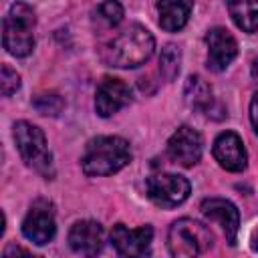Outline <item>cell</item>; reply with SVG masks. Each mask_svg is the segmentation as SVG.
Instances as JSON below:
<instances>
[{"mask_svg":"<svg viewBox=\"0 0 258 258\" xmlns=\"http://www.w3.org/2000/svg\"><path fill=\"white\" fill-rule=\"evenodd\" d=\"M32 107H34L40 115L56 117V115H60V111L64 109V101H62V97H58L56 93H46V95H38V97L32 101Z\"/></svg>","mask_w":258,"mask_h":258,"instance_id":"cell-19","label":"cell"},{"mask_svg":"<svg viewBox=\"0 0 258 258\" xmlns=\"http://www.w3.org/2000/svg\"><path fill=\"white\" fill-rule=\"evenodd\" d=\"M4 258H42V256H36L28 250H24L22 246H16V244H8L6 250H4Z\"/></svg>","mask_w":258,"mask_h":258,"instance_id":"cell-22","label":"cell"},{"mask_svg":"<svg viewBox=\"0 0 258 258\" xmlns=\"http://www.w3.org/2000/svg\"><path fill=\"white\" fill-rule=\"evenodd\" d=\"M183 97H185V103H187L191 109L202 111V113H206L208 117H214V119H216L214 109L222 111V107H220V105L216 103V99H214L212 87H210L202 77H198V75L187 77L185 89H183Z\"/></svg>","mask_w":258,"mask_h":258,"instance_id":"cell-15","label":"cell"},{"mask_svg":"<svg viewBox=\"0 0 258 258\" xmlns=\"http://www.w3.org/2000/svg\"><path fill=\"white\" fill-rule=\"evenodd\" d=\"M103 240H105L103 228L99 222L93 220H81L69 232L71 250L83 258H95L103 250Z\"/></svg>","mask_w":258,"mask_h":258,"instance_id":"cell-12","label":"cell"},{"mask_svg":"<svg viewBox=\"0 0 258 258\" xmlns=\"http://www.w3.org/2000/svg\"><path fill=\"white\" fill-rule=\"evenodd\" d=\"M131 161L129 143L117 135H101L87 143L81 167L87 175H113Z\"/></svg>","mask_w":258,"mask_h":258,"instance_id":"cell-2","label":"cell"},{"mask_svg":"<svg viewBox=\"0 0 258 258\" xmlns=\"http://www.w3.org/2000/svg\"><path fill=\"white\" fill-rule=\"evenodd\" d=\"M97 18L103 20L107 26H117L123 20V6L119 2H103L97 6Z\"/></svg>","mask_w":258,"mask_h":258,"instance_id":"cell-20","label":"cell"},{"mask_svg":"<svg viewBox=\"0 0 258 258\" xmlns=\"http://www.w3.org/2000/svg\"><path fill=\"white\" fill-rule=\"evenodd\" d=\"M202 149H204V143H202V135L194 129V127H187V125H181L167 141V153L169 157L183 165V167H191L200 161L202 157Z\"/></svg>","mask_w":258,"mask_h":258,"instance_id":"cell-9","label":"cell"},{"mask_svg":"<svg viewBox=\"0 0 258 258\" xmlns=\"http://www.w3.org/2000/svg\"><path fill=\"white\" fill-rule=\"evenodd\" d=\"M250 248H252L254 252H258V230L252 234V240H250Z\"/></svg>","mask_w":258,"mask_h":258,"instance_id":"cell-25","label":"cell"},{"mask_svg":"<svg viewBox=\"0 0 258 258\" xmlns=\"http://www.w3.org/2000/svg\"><path fill=\"white\" fill-rule=\"evenodd\" d=\"M250 121H252V127L254 131L258 133V93L252 97L250 101Z\"/></svg>","mask_w":258,"mask_h":258,"instance_id":"cell-23","label":"cell"},{"mask_svg":"<svg viewBox=\"0 0 258 258\" xmlns=\"http://www.w3.org/2000/svg\"><path fill=\"white\" fill-rule=\"evenodd\" d=\"M151 240H153L151 226L129 230L125 224H115L111 230V244L117 252V258H149Z\"/></svg>","mask_w":258,"mask_h":258,"instance_id":"cell-7","label":"cell"},{"mask_svg":"<svg viewBox=\"0 0 258 258\" xmlns=\"http://www.w3.org/2000/svg\"><path fill=\"white\" fill-rule=\"evenodd\" d=\"M20 87V75L10 69L8 64H2V77H0V89L4 97H10L12 93H16Z\"/></svg>","mask_w":258,"mask_h":258,"instance_id":"cell-21","label":"cell"},{"mask_svg":"<svg viewBox=\"0 0 258 258\" xmlns=\"http://www.w3.org/2000/svg\"><path fill=\"white\" fill-rule=\"evenodd\" d=\"M157 12H159V26L167 32H177L187 24L191 4L179 0H161L157 2Z\"/></svg>","mask_w":258,"mask_h":258,"instance_id":"cell-16","label":"cell"},{"mask_svg":"<svg viewBox=\"0 0 258 258\" xmlns=\"http://www.w3.org/2000/svg\"><path fill=\"white\" fill-rule=\"evenodd\" d=\"M212 153L216 157V161L228 169V171H242L248 163V155L244 149V143L240 139L238 133L234 131H224L216 137Z\"/></svg>","mask_w":258,"mask_h":258,"instance_id":"cell-13","label":"cell"},{"mask_svg":"<svg viewBox=\"0 0 258 258\" xmlns=\"http://www.w3.org/2000/svg\"><path fill=\"white\" fill-rule=\"evenodd\" d=\"M181 64V48L177 44H165L159 54V73L165 81H173L179 73Z\"/></svg>","mask_w":258,"mask_h":258,"instance_id":"cell-18","label":"cell"},{"mask_svg":"<svg viewBox=\"0 0 258 258\" xmlns=\"http://www.w3.org/2000/svg\"><path fill=\"white\" fill-rule=\"evenodd\" d=\"M153 50V34L141 24H129L101 48V60L117 69H135L147 62Z\"/></svg>","mask_w":258,"mask_h":258,"instance_id":"cell-1","label":"cell"},{"mask_svg":"<svg viewBox=\"0 0 258 258\" xmlns=\"http://www.w3.org/2000/svg\"><path fill=\"white\" fill-rule=\"evenodd\" d=\"M208 44V69L214 73H222L228 69V64L238 54V42L236 38L222 26L210 28L206 34Z\"/></svg>","mask_w":258,"mask_h":258,"instance_id":"cell-10","label":"cell"},{"mask_svg":"<svg viewBox=\"0 0 258 258\" xmlns=\"http://www.w3.org/2000/svg\"><path fill=\"white\" fill-rule=\"evenodd\" d=\"M12 135H14V143H16V149L22 161L28 167H32L36 173H40L42 177L52 179L54 163H52V153L48 149L42 129H38L36 125L28 121H16L12 127Z\"/></svg>","mask_w":258,"mask_h":258,"instance_id":"cell-3","label":"cell"},{"mask_svg":"<svg viewBox=\"0 0 258 258\" xmlns=\"http://www.w3.org/2000/svg\"><path fill=\"white\" fill-rule=\"evenodd\" d=\"M131 89L121 79H103L95 93V111L99 117H111L131 103Z\"/></svg>","mask_w":258,"mask_h":258,"instance_id":"cell-11","label":"cell"},{"mask_svg":"<svg viewBox=\"0 0 258 258\" xmlns=\"http://www.w3.org/2000/svg\"><path fill=\"white\" fill-rule=\"evenodd\" d=\"M214 244V234L208 226L191 220L181 218L169 226L167 232V248L171 258H198Z\"/></svg>","mask_w":258,"mask_h":258,"instance_id":"cell-5","label":"cell"},{"mask_svg":"<svg viewBox=\"0 0 258 258\" xmlns=\"http://www.w3.org/2000/svg\"><path fill=\"white\" fill-rule=\"evenodd\" d=\"M202 214L208 220H216L222 226L230 246L236 244L238 230H240V214L232 202H228L224 198H208L202 202Z\"/></svg>","mask_w":258,"mask_h":258,"instance_id":"cell-14","label":"cell"},{"mask_svg":"<svg viewBox=\"0 0 258 258\" xmlns=\"http://www.w3.org/2000/svg\"><path fill=\"white\" fill-rule=\"evenodd\" d=\"M22 234L26 240H30L36 246H44L54 238L56 224H54L52 206L48 202L38 200L32 204L26 218L22 220Z\"/></svg>","mask_w":258,"mask_h":258,"instance_id":"cell-8","label":"cell"},{"mask_svg":"<svg viewBox=\"0 0 258 258\" xmlns=\"http://www.w3.org/2000/svg\"><path fill=\"white\" fill-rule=\"evenodd\" d=\"M147 198L159 208H175L183 204L191 191L189 181L177 173H155L145 181Z\"/></svg>","mask_w":258,"mask_h":258,"instance_id":"cell-6","label":"cell"},{"mask_svg":"<svg viewBox=\"0 0 258 258\" xmlns=\"http://www.w3.org/2000/svg\"><path fill=\"white\" fill-rule=\"evenodd\" d=\"M234 24L244 32H258V0H238L228 4Z\"/></svg>","mask_w":258,"mask_h":258,"instance_id":"cell-17","label":"cell"},{"mask_svg":"<svg viewBox=\"0 0 258 258\" xmlns=\"http://www.w3.org/2000/svg\"><path fill=\"white\" fill-rule=\"evenodd\" d=\"M250 71H252V79L258 83V56L252 60V69H250Z\"/></svg>","mask_w":258,"mask_h":258,"instance_id":"cell-24","label":"cell"},{"mask_svg":"<svg viewBox=\"0 0 258 258\" xmlns=\"http://www.w3.org/2000/svg\"><path fill=\"white\" fill-rule=\"evenodd\" d=\"M34 10L24 2L10 4L2 20V44L12 56H28L34 48Z\"/></svg>","mask_w":258,"mask_h":258,"instance_id":"cell-4","label":"cell"}]
</instances>
